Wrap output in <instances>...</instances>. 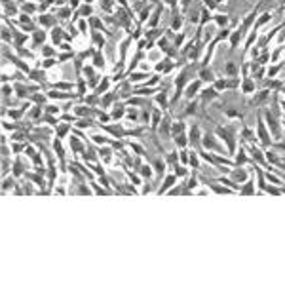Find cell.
<instances>
[{
    "instance_id": "1",
    "label": "cell",
    "mask_w": 285,
    "mask_h": 285,
    "mask_svg": "<svg viewBox=\"0 0 285 285\" xmlns=\"http://www.w3.org/2000/svg\"><path fill=\"white\" fill-rule=\"evenodd\" d=\"M201 78H203V80H213L211 70H203V72H201Z\"/></svg>"
}]
</instances>
